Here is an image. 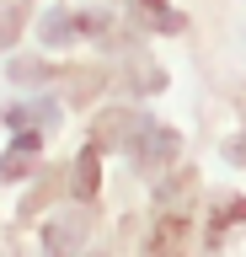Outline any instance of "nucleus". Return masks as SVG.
I'll use <instances>...</instances> for the list:
<instances>
[{
    "mask_svg": "<svg viewBox=\"0 0 246 257\" xmlns=\"http://www.w3.org/2000/svg\"><path fill=\"white\" fill-rule=\"evenodd\" d=\"M134 161L145 166V172H155V166H166V161L177 156V134L166 123H139V134H134Z\"/></svg>",
    "mask_w": 246,
    "mask_h": 257,
    "instance_id": "1",
    "label": "nucleus"
},
{
    "mask_svg": "<svg viewBox=\"0 0 246 257\" xmlns=\"http://www.w3.org/2000/svg\"><path fill=\"white\" fill-rule=\"evenodd\" d=\"M33 156H38V134H33V128H22L17 150H6V156H0V182H17V177H27Z\"/></svg>",
    "mask_w": 246,
    "mask_h": 257,
    "instance_id": "2",
    "label": "nucleus"
},
{
    "mask_svg": "<svg viewBox=\"0 0 246 257\" xmlns=\"http://www.w3.org/2000/svg\"><path fill=\"white\" fill-rule=\"evenodd\" d=\"M129 11H134L139 27H155V32H182V27H187L177 11H166L161 0H129Z\"/></svg>",
    "mask_w": 246,
    "mask_h": 257,
    "instance_id": "3",
    "label": "nucleus"
},
{
    "mask_svg": "<svg viewBox=\"0 0 246 257\" xmlns=\"http://www.w3.org/2000/svg\"><path fill=\"white\" fill-rule=\"evenodd\" d=\"M139 123H145V118H134V112H102V118H97V145H123V140H134Z\"/></svg>",
    "mask_w": 246,
    "mask_h": 257,
    "instance_id": "4",
    "label": "nucleus"
},
{
    "mask_svg": "<svg viewBox=\"0 0 246 257\" xmlns=\"http://www.w3.org/2000/svg\"><path fill=\"white\" fill-rule=\"evenodd\" d=\"M193 188H198L193 166H187V172H171V177L161 182V188H155V209H161V214H171V209H177L182 198H193Z\"/></svg>",
    "mask_w": 246,
    "mask_h": 257,
    "instance_id": "5",
    "label": "nucleus"
},
{
    "mask_svg": "<svg viewBox=\"0 0 246 257\" xmlns=\"http://www.w3.org/2000/svg\"><path fill=\"white\" fill-rule=\"evenodd\" d=\"M75 27H81V16L49 11V16H43V43H70V38H75Z\"/></svg>",
    "mask_w": 246,
    "mask_h": 257,
    "instance_id": "6",
    "label": "nucleus"
},
{
    "mask_svg": "<svg viewBox=\"0 0 246 257\" xmlns=\"http://www.w3.org/2000/svg\"><path fill=\"white\" fill-rule=\"evenodd\" d=\"M214 225H246V198H214Z\"/></svg>",
    "mask_w": 246,
    "mask_h": 257,
    "instance_id": "7",
    "label": "nucleus"
},
{
    "mask_svg": "<svg viewBox=\"0 0 246 257\" xmlns=\"http://www.w3.org/2000/svg\"><path fill=\"white\" fill-rule=\"evenodd\" d=\"M22 22H27V6H6V11H0V48H6V43H17Z\"/></svg>",
    "mask_w": 246,
    "mask_h": 257,
    "instance_id": "8",
    "label": "nucleus"
},
{
    "mask_svg": "<svg viewBox=\"0 0 246 257\" xmlns=\"http://www.w3.org/2000/svg\"><path fill=\"white\" fill-rule=\"evenodd\" d=\"M91 188H97V150H86V156L75 161V193L86 198Z\"/></svg>",
    "mask_w": 246,
    "mask_h": 257,
    "instance_id": "9",
    "label": "nucleus"
},
{
    "mask_svg": "<svg viewBox=\"0 0 246 257\" xmlns=\"http://www.w3.org/2000/svg\"><path fill=\"white\" fill-rule=\"evenodd\" d=\"M81 236H86V220H75V225H54V230H49V246H75Z\"/></svg>",
    "mask_w": 246,
    "mask_h": 257,
    "instance_id": "10",
    "label": "nucleus"
},
{
    "mask_svg": "<svg viewBox=\"0 0 246 257\" xmlns=\"http://www.w3.org/2000/svg\"><path fill=\"white\" fill-rule=\"evenodd\" d=\"M11 75H17V80H49V64H38V59H17V64H11Z\"/></svg>",
    "mask_w": 246,
    "mask_h": 257,
    "instance_id": "11",
    "label": "nucleus"
},
{
    "mask_svg": "<svg viewBox=\"0 0 246 257\" xmlns=\"http://www.w3.org/2000/svg\"><path fill=\"white\" fill-rule=\"evenodd\" d=\"M225 156H230V161H241V166H246V134H241V140H225Z\"/></svg>",
    "mask_w": 246,
    "mask_h": 257,
    "instance_id": "12",
    "label": "nucleus"
}]
</instances>
